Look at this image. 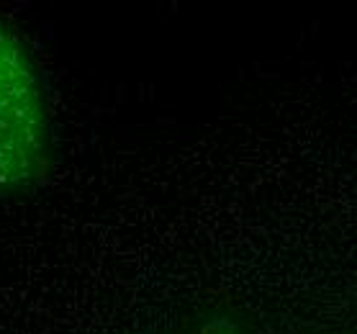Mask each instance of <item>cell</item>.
I'll return each mask as SVG.
<instances>
[{
  "label": "cell",
  "mask_w": 357,
  "mask_h": 334,
  "mask_svg": "<svg viewBox=\"0 0 357 334\" xmlns=\"http://www.w3.org/2000/svg\"><path fill=\"white\" fill-rule=\"evenodd\" d=\"M49 165V111L26 44L0 24V198L31 190Z\"/></svg>",
  "instance_id": "1"
}]
</instances>
